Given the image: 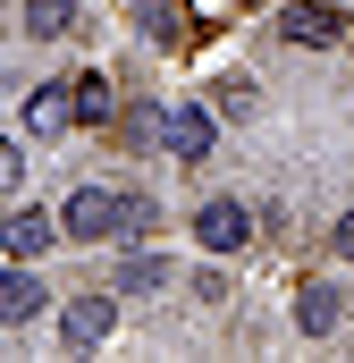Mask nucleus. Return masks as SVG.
Returning a JSON list of instances; mask_svg holds the SVG:
<instances>
[{"mask_svg":"<svg viewBox=\"0 0 354 363\" xmlns=\"http://www.w3.org/2000/svg\"><path fill=\"white\" fill-rule=\"evenodd\" d=\"M185 287H194L202 304H228V262H211V254H202V271L185 279Z\"/></svg>","mask_w":354,"mask_h":363,"instance_id":"a211bd4d","label":"nucleus"},{"mask_svg":"<svg viewBox=\"0 0 354 363\" xmlns=\"http://www.w3.org/2000/svg\"><path fill=\"white\" fill-rule=\"evenodd\" d=\"M17 194H25V135L0 127V203H17Z\"/></svg>","mask_w":354,"mask_h":363,"instance_id":"f3484780","label":"nucleus"},{"mask_svg":"<svg viewBox=\"0 0 354 363\" xmlns=\"http://www.w3.org/2000/svg\"><path fill=\"white\" fill-rule=\"evenodd\" d=\"M17 135H25V144H42V152L76 135V93H68V77H42V85L17 93Z\"/></svg>","mask_w":354,"mask_h":363,"instance_id":"0eeeda50","label":"nucleus"},{"mask_svg":"<svg viewBox=\"0 0 354 363\" xmlns=\"http://www.w3.org/2000/svg\"><path fill=\"white\" fill-rule=\"evenodd\" d=\"M68 93H76V135H85V127H101V135H110V118H118V101H127V93H118V77H110V68H76V77H68Z\"/></svg>","mask_w":354,"mask_h":363,"instance_id":"9d476101","label":"nucleus"},{"mask_svg":"<svg viewBox=\"0 0 354 363\" xmlns=\"http://www.w3.org/2000/svg\"><path fill=\"white\" fill-rule=\"evenodd\" d=\"M329 262H346V271H354V203L329 220Z\"/></svg>","mask_w":354,"mask_h":363,"instance_id":"6ab92c4d","label":"nucleus"},{"mask_svg":"<svg viewBox=\"0 0 354 363\" xmlns=\"http://www.w3.org/2000/svg\"><path fill=\"white\" fill-rule=\"evenodd\" d=\"M118 186H127V178H76V186H68V203H59L68 245H93V254L118 245Z\"/></svg>","mask_w":354,"mask_h":363,"instance_id":"20e7f679","label":"nucleus"},{"mask_svg":"<svg viewBox=\"0 0 354 363\" xmlns=\"http://www.w3.org/2000/svg\"><path fill=\"white\" fill-rule=\"evenodd\" d=\"M135 34H144L152 51H177V43H185V9H177V0H135Z\"/></svg>","mask_w":354,"mask_h":363,"instance_id":"2eb2a0df","label":"nucleus"},{"mask_svg":"<svg viewBox=\"0 0 354 363\" xmlns=\"http://www.w3.org/2000/svg\"><path fill=\"white\" fill-rule=\"evenodd\" d=\"M152 228H161V194L152 186H118V245H135Z\"/></svg>","mask_w":354,"mask_h":363,"instance_id":"dca6fc26","label":"nucleus"},{"mask_svg":"<svg viewBox=\"0 0 354 363\" xmlns=\"http://www.w3.org/2000/svg\"><path fill=\"white\" fill-rule=\"evenodd\" d=\"M85 26V0H17V34L25 43H68Z\"/></svg>","mask_w":354,"mask_h":363,"instance_id":"9b49d317","label":"nucleus"},{"mask_svg":"<svg viewBox=\"0 0 354 363\" xmlns=\"http://www.w3.org/2000/svg\"><path fill=\"white\" fill-rule=\"evenodd\" d=\"M202 93H211V110H219L228 127H245V118H262V85H253L245 68H228V77H211Z\"/></svg>","mask_w":354,"mask_h":363,"instance_id":"4468645a","label":"nucleus"},{"mask_svg":"<svg viewBox=\"0 0 354 363\" xmlns=\"http://www.w3.org/2000/svg\"><path fill=\"white\" fill-rule=\"evenodd\" d=\"M51 338H59V355H101V347L118 338V296H110V287L59 296V304H51Z\"/></svg>","mask_w":354,"mask_h":363,"instance_id":"7ed1b4c3","label":"nucleus"},{"mask_svg":"<svg viewBox=\"0 0 354 363\" xmlns=\"http://www.w3.org/2000/svg\"><path fill=\"white\" fill-rule=\"evenodd\" d=\"M185 228H194V254H211V262H245V254L262 245V211H253L236 186H211Z\"/></svg>","mask_w":354,"mask_h":363,"instance_id":"f257e3e1","label":"nucleus"},{"mask_svg":"<svg viewBox=\"0 0 354 363\" xmlns=\"http://www.w3.org/2000/svg\"><path fill=\"white\" fill-rule=\"evenodd\" d=\"M110 144H118V152H161V101H118Z\"/></svg>","mask_w":354,"mask_h":363,"instance_id":"ddd939ff","label":"nucleus"},{"mask_svg":"<svg viewBox=\"0 0 354 363\" xmlns=\"http://www.w3.org/2000/svg\"><path fill=\"white\" fill-rule=\"evenodd\" d=\"M51 279H42V262H0V330H42L51 321Z\"/></svg>","mask_w":354,"mask_h":363,"instance_id":"1a4fd4ad","label":"nucleus"},{"mask_svg":"<svg viewBox=\"0 0 354 363\" xmlns=\"http://www.w3.org/2000/svg\"><path fill=\"white\" fill-rule=\"evenodd\" d=\"M219 135H228V118L211 110V93H177V101H161V161L202 169V161L219 152Z\"/></svg>","mask_w":354,"mask_h":363,"instance_id":"f03ea898","label":"nucleus"},{"mask_svg":"<svg viewBox=\"0 0 354 363\" xmlns=\"http://www.w3.org/2000/svg\"><path fill=\"white\" fill-rule=\"evenodd\" d=\"M59 245H68L59 211H42V203H0V254H8V262H51Z\"/></svg>","mask_w":354,"mask_h":363,"instance_id":"6e6552de","label":"nucleus"},{"mask_svg":"<svg viewBox=\"0 0 354 363\" xmlns=\"http://www.w3.org/2000/svg\"><path fill=\"white\" fill-rule=\"evenodd\" d=\"M169 287H177V254H161L152 237H135V245H110V296H118V304L169 296Z\"/></svg>","mask_w":354,"mask_h":363,"instance_id":"39448f33","label":"nucleus"},{"mask_svg":"<svg viewBox=\"0 0 354 363\" xmlns=\"http://www.w3.org/2000/svg\"><path fill=\"white\" fill-rule=\"evenodd\" d=\"M338 34H346V17L321 9V0H287L278 9V43H338Z\"/></svg>","mask_w":354,"mask_h":363,"instance_id":"f8f14e48","label":"nucleus"},{"mask_svg":"<svg viewBox=\"0 0 354 363\" xmlns=\"http://www.w3.org/2000/svg\"><path fill=\"white\" fill-rule=\"evenodd\" d=\"M287 321H295L304 347H329V338L354 321V287H346V279H304L295 304H287Z\"/></svg>","mask_w":354,"mask_h":363,"instance_id":"423d86ee","label":"nucleus"}]
</instances>
